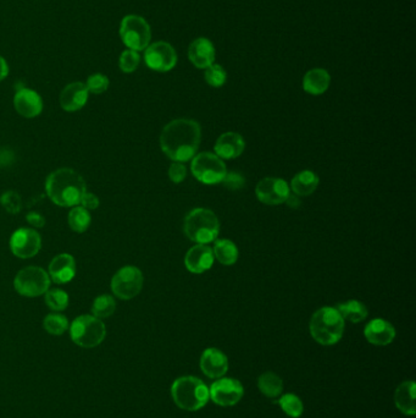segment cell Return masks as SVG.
Here are the masks:
<instances>
[{"label":"cell","instance_id":"6da1fadb","mask_svg":"<svg viewBox=\"0 0 416 418\" xmlns=\"http://www.w3.org/2000/svg\"><path fill=\"white\" fill-rule=\"evenodd\" d=\"M202 129L192 119H176L169 122L160 135L161 151L174 162H188L197 155Z\"/></svg>","mask_w":416,"mask_h":418},{"label":"cell","instance_id":"7a4b0ae2","mask_svg":"<svg viewBox=\"0 0 416 418\" xmlns=\"http://www.w3.org/2000/svg\"><path fill=\"white\" fill-rule=\"evenodd\" d=\"M48 197L60 207H76L81 203L87 185L82 175L70 168L58 169L47 177Z\"/></svg>","mask_w":416,"mask_h":418},{"label":"cell","instance_id":"3957f363","mask_svg":"<svg viewBox=\"0 0 416 418\" xmlns=\"http://www.w3.org/2000/svg\"><path fill=\"white\" fill-rule=\"evenodd\" d=\"M311 337L321 345L337 344L344 333V319L336 307H322L310 320Z\"/></svg>","mask_w":416,"mask_h":418},{"label":"cell","instance_id":"277c9868","mask_svg":"<svg viewBox=\"0 0 416 418\" xmlns=\"http://www.w3.org/2000/svg\"><path fill=\"white\" fill-rule=\"evenodd\" d=\"M183 228L191 241L206 245L216 241L220 233V221L210 209L196 208L186 216Z\"/></svg>","mask_w":416,"mask_h":418},{"label":"cell","instance_id":"5b68a950","mask_svg":"<svg viewBox=\"0 0 416 418\" xmlns=\"http://www.w3.org/2000/svg\"><path fill=\"white\" fill-rule=\"evenodd\" d=\"M172 399L180 409L198 411L209 401V388L196 377L177 378L171 387Z\"/></svg>","mask_w":416,"mask_h":418},{"label":"cell","instance_id":"8992f818","mask_svg":"<svg viewBox=\"0 0 416 418\" xmlns=\"http://www.w3.org/2000/svg\"><path fill=\"white\" fill-rule=\"evenodd\" d=\"M107 335V328L102 319L92 315H82L73 319L70 325V337L83 349H93L100 345Z\"/></svg>","mask_w":416,"mask_h":418},{"label":"cell","instance_id":"52a82bcc","mask_svg":"<svg viewBox=\"0 0 416 418\" xmlns=\"http://www.w3.org/2000/svg\"><path fill=\"white\" fill-rule=\"evenodd\" d=\"M120 37L129 49L142 52L151 44V26L142 16L127 15L121 21Z\"/></svg>","mask_w":416,"mask_h":418},{"label":"cell","instance_id":"ba28073f","mask_svg":"<svg viewBox=\"0 0 416 418\" xmlns=\"http://www.w3.org/2000/svg\"><path fill=\"white\" fill-rule=\"evenodd\" d=\"M191 169L198 182L206 185L221 184L228 173L226 164L223 163L220 157L210 152H202L194 155Z\"/></svg>","mask_w":416,"mask_h":418},{"label":"cell","instance_id":"9c48e42d","mask_svg":"<svg viewBox=\"0 0 416 418\" xmlns=\"http://www.w3.org/2000/svg\"><path fill=\"white\" fill-rule=\"evenodd\" d=\"M14 288L21 296L37 298L47 293L50 288V276L43 268L30 266L16 274Z\"/></svg>","mask_w":416,"mask_h":418},{"label":"cell","instance_id":"30bf717a","mask_svg":"<svg viewBox=\"0 0 416 418\" xmlns=\"http://www.w3.org/2000/svg\"><path fill=\"white\" fill-rule=\"evenodd\" d=\"M143 274L134 266H126L115 273L112 279V290L120 300H132L143 288Z\"/></svg>","mask_w":416,"mask_h":418},{"label":"cell","instance_id":"8fae6325","mask_svg":"<svg viewBox=\"0 0 416 418\" xmlns=\"http://www.w3.org/2000/svg\"><path fill=\"white\" fill-rule=\"evenodd\" d=\"M144 61L149 69L168 73L177 64V53L171 44L164 41L155 42L144 49Z\"/></svg>","mask_w":416,"mask_h":418},{"label":"cell","instance_id":"7c38bea8","mask_svg":"<svg viewBox=\"0 0 416 418\" xmlns=\"http://www.w3.org/2000/svg\"><path fill=\"white\" fill-rule=\"evenodd\" d=\"M42 249V237L35 229H18L10 239V250L18 258L35 257Z\"/></svg>","mask_w":416,"mask_h":418},{"label":"cell","instance_id":"4fadbf2b","mask_svg":"<svg viewBox=\"0 0 416 418\" xmlns=\"http://www.w3.org/2000/svg\"><path fill=\"white\" fill-rule=\"evenodd\" d=\"M291 194L287 182L279 177H265L257 182L255 194L260 202L269 206H277L286 202Z\"/></svg>","mask_w":416,"mask_h":418},{"label":"cell","instance_id":"5bb4252c","mask_svg":"<svg viewBox=\"0 0 416 418\" xmlns=\"http://www.w3.org/2000/svg\"><path fill=\"white\" fill-rule=\"evenodd\" d=\"M243 385L233 378H220L211 384L209 395L215 404L220 406H233L243 397Z\"/></svg>","mask_w":416,"mask_h":418},{"label":"cell","instance_id":"9a60e30c","mask_svg":"<svg viewBox=\"0 0 416 418\" xmlns=\"http://www.w3.org/2000/svg\"><path fill=\"white\" fill-rule=\"evenodd\" d=\"M215 257L213 249L206 245L193 246L189 249L185 257L186 268L193 274H203L214 266Z\"/></svg>","mask_w":416,"mask_h":418},{"label":"cell","instance_id":"2e32d148","mask_svg":"<svg viewBox=\"0 0 416 418\" xmlns=\"http://www.w3.org/2000/svg\"><path fill=\"white\" fill-rule=\"evenodd\" d=\"M216 51L210 39L199 37L188 47V59L197 69L206 70L215 63Z\"/></svg>","mask_w":416,"mask_h":418},{"label":"cell","instance_id":"e0dca14e","mask_svg":"<svg viewBox=\"0 0 416 418\" xmlns=\"http://www.w3.org/2000/svg\"><path fill=\"white\" fill-rule=\"evenodd\" d=\"M14 105L16 112L27 119L38 117L43 110L42 97L30 88H21L16 92L14 97Z\"/></svg>","mask_w":416,"mask_h":418},{"label":"cell","instance_id":"ac0fdd59","mask_svg":"<svg viewBox=\"0 0 416 418\" xmlns=\"http://www.w3.org/2000/svg\"><path fill=\"white\" fill-rule=\"evenodd\" d=\"M245 142L243 136L237 132H225L221 135L215 143V155L221 160H235L238 158L245 151Z\"/></svg>","mask_w":416,"mask_h":418},{"label":"cell","instance_id":"d6986e66","mask_svg":"<svg viewBox=\"0 0 416 418\" xmlns=\"http://www.w3.org/2000/svg\"><path fill=\"white\" fill-rule=\"evenodd\" d=\"M88 95L90 92L87 90L85 83L73 82L61 91L60 98H59L61 108L66 112H78L86 105Z\"/></svg>","mask_w":416,"mask_h":418},{"label":"cell","instance_id":"ffe728a7","mask_svg":"<svg viewBox=\"0 0 416 418\" xmlns=\"http://www.w3.org/2000/svg\"><path fill=\"white\" fill-rule=\"evenodd\" d=\"M364 335L370 344L386 346L395 340V329L390 322L378 318L370 320L364 329Z\"/></svg>","mask_w":416,"mask_h":418},{"label":"cell","instance_id":"44dd1931","mask_svg":"<svg viewBox=\"0 0 416 418\" xmlns=\"http://www.w3.org/2000/svg\"><path fill=\"white\" fill-rule=\"evenodd\" d=\"M49 276L55 284H66L76 276V262L69 254H61L49 264Z\"/></svg>","mask_w":416,"mask_h":418},{"label":"cell","instance_id":"7402d4cb","mask_svg":"<svg viewBox=\"0 0 416 418\" xmlns=\"http://www.w3.org/2000/svg\"><path fill=\"white\" fill-rule=\"evenodd\" d=\"M201 368L209 378H221L228 370V357L220 350L214 348L206 349L201 357Z\"/></svg>","mask_w":416,"mask_h":418},{"label":"cell","instance_id":"603a6c76","mask_svg":"<svg viewBox=\"0 0 416 418\" xmlns=\"http://www.w3.org/2000/svg\"><path fill=\"white\" fill-rule=\"evenodd\" d=\"M330 83V73L321 68H315L305 73L303 78V90L309 95H324L329 90Z\"/></svg>","mask_w":416,"mask_h":418},{"label":"cell","instance_id":"cb8c5ba5","mask_svg":"<svg viewBox=\"0 0 416 418\" xmlns=\"http://www.w3.org/2000/svg\"><path fill=\"white\" fill-rule=\"evenodd\" d=\"M415 390V383L410 380L400 384L395 392V406L400 412L407 416L416 414Z\"/></svg>","mask_w":416,"mask_h":418},{"label":"cell","instance_id":"d4e9b609","mask_svg":"<svg viewBox=\"0 0 416 418\" xmlns=\"http://www.w3.org/2000/svg\"><path fill=\"white\" fill-rule=\"evenodd\" d=\"M320 179L318 175L311 170H303L301 173L297 174L291 182V187L294 194L299 197H305L314 194L319 186Z\"/></svg>","mask_w":416,"mask_h":418},{"label":"cell","instance_id":"484cf974","mask_svg":"<svg viewBox=\"0 0 416 418\" xmlns=\"http://www.w3.org/2000/svg\"><path fill=\"white\" fill-rule=\"evenodd\" d=\"M336 308L338 310L339 315H342V318L347 319L352 323H361L369 315L368 307L365 306L363 302L356 300L339 303Z\"/></svg>","mask_w":416,"mask_h":418},{"label":"cell","instance_id":"4316f807","mask_svg":"<svg viewBox=\"0 0 416 418\" xmlns=\"http://www.w3.org/2000/svg\"><path fill=\"white\" fill-rule=\"evenodd\" d=\"M215 259H218L220 263L223 266H232L237 262L238 259V249L233 242L226 239H221L215 241L214 249Z\"/></svg>","mask_w":416,"mask_h":418},{"label":"cell","instance_id":"83f0119b","mask_svg":"<svg viewBox=\"0 0 416 418\" xmlns=\"http://www.w3.org/2000/svg\"><path fill=\"white\" fill-rule=\"evenodd\" d=\"M257 388L265 397L274 399L279 397V394L284 390V383L279 375H274L272 372H266L259 377Z\"/></svg>","mask_w":416,"mask_h":418},{"label":"cell","instance_id":"f1b7e54d","mask_svg":"<svg viewBox=\"0 0 416 418\" xmlns=\"http://www.w3.org/2000/svg\"><path fill=\"white\" fill-rule=\"evenodd\" d=\"M68 221H69L70 228L75 233H85L90 225V211L85 209L82 206H76V207H73L70 211Z\"/></svg>","mask_w":416,"mask_h":418},{"label":"cell","instance_id":"f546056e","mask_svg":"<svg viewBox=\"0 0 416 418\" xmlns=\"http://www.w3.org/2000/svg\"><path fill=\"white\" fill-rule=\"evenodd\" d=\"M116 310V301L110 295H100L95 298L92 306V313L99 319L109 318Z\"/></svg>","mask_w":416,"mask_h":418},{"label":"cell","instance_id":"4dcf8cb0","mask_svg":"<svg viewBox=\"0 0 416 418\" xmlns=\"http://www.w3.org/2000/svg\"><path fill=\"white\" fill-rule=\"evenodd\" d=\"M43 327L52 335H63L69 329V320L60 313H50L44 318Z\"/></svg>","mask_w":416,"mask_h":418},{"label":"cell","instance_id":"1f68e13d","mask_svg":"<svg viewBox=\"0 0 416 418\" xmlns=\"http://www.w3.org/2000/svg\"><path fill=\"white\" fill-rule=\"evenodd\" d=\"M279 405L281 406V409H284V414H288L289 417H301L303 411H304L303 402L294 394H286V395H284L279 399Z\"/></svg>","mask_w":416,"mask_h":418},{"label":"cell","instance_id":"d6a6232c","mask_svg":"<svg viewBox=\"0 0 416 418\" xmlns=\"http://www.w3.org/2000/svg\"><path fill=\"white\" fill-rule=\"evenodd\" d=\"M46 303L50 310L61 312L69 306V295L64 290L49 289L46 293Z\"/></svg>","mask_w":416,"mask_h":418},{"label":"cell","instance_id":"836d02e7","mask_svg":"<svg viewBox=\"0 0 416 418\" xmlns=\"http://www.w3.org/2000/svg\"><path fill=\"white\" fill-rule=\"evenodd\" d=\"M204 78H206V83L209 86L219 88V87H223L228 81V73L221 65L215 64L214 63L209 68H206Z\"/></svg>","mask_w":416,"mask_h":418},{"label":"cell","instance_id":"e575fe53","mask_svg":"<svg viewBox=\"0 0 416 418\" xmlns=\"http://www.w3.org/2000/svg\"><path fill=\"white\" fill-rule=\"evenodd\" d=\"M141 63V56L136 51H131V49H126L124 52L120 56L119 59V66L120 70L124 73H131L137 70Z\"/></svg>","mask_w":416,"mask_h":418},{"label":"cell","instance_id":"d590c367","mask_svg":"<svg viewBox=\"0 0 416 418\" xmlns=\"http://www.w3.org/2000/svg\"><path fill=\"white\" fill-rule=\"evenodd\" d=\"M0 204L10 214H18L22 208L21 197L15 191H5L4 194H1V197H0Z\"/></svg>","mask_w":416,"mask_h":418},{"label":"cell","instance_id":"8d00e7d4","mask_svg":"<svg viewBox=\"0 0 416 418\" xmlns=\"http://www.w3.org/2000/svg\"><path fill=\"white\" fill-rule=\"evenodd\" d=\"M85 85H86L87 90L90 93L102 95L109 88L110 81L103 73H95V75H90V78H87V82Z\"/></svg>","mask_w":416,"mask_h":418},{"label":"cell","instance_id":"74e56055","mask_svg":"<svg viewBox=\"0 0 416 418\" xmlns=\"http://www.w3.org/2000/svg\"><path fill=\"white\" fill-rule=\"evenodd\" d=\"M223 184L228 190H242L245 185V177L237 172H231V173H226L223 177Z\"/></svg>","mask_w":416,"mask_h":418},{"label":"cell","instance_id":"f35d334b","mask_svg":"<svg viewBox=\"0 0 416 418\" xmlns=\"http://www.w3.org/2000/svg\"><path fill=\"white\" fill-rule=\"evenodd\" d=\"M186 177H187V169H186L183 164L180 162H174L169 168V177L172 182L175 184H181L185 182Z\"/></svg>","mask_w":416,"mask_h":418},{"label":"cell","instance_id":"ab89813d","mask_svg":"<svg viewBox=\"0 0 416 418\" xmlns=\"http://www.w3.org/2000/svg\"><path fill=\"white\" fill-rule=\"evenodd\" d=\"M99 199L95 196V194H90V192H86L82 197L81 203L80 206L87 209V211H95L99 207Z\"/></svg>","mask_w":416,"mask_h":418},{"label":"cell","instance_id":"60d3db41","mask_svg":"<svg viewBox=\"0 0 416 418\" xmlns=\"http://www.w3.org/2000/svg\"><path fill=\"white\" fill-rule=\"evenodd\" d=\"M27 223L36 229H42L46 225V218L37 211H31L26 216Z\"/></svg>","mask_w":416,"mask_h":418},{"label":"cell","instance_id":"b9f144b4","mask_svg":"<svg viewBox=\"0 0 416 418\" xmlns=\"http://www.w3.org/2000/svg\"><path fill=\"white\" fill-rule=\"evenodd\" d=\"M8 75H9V66H8V63H6V61H5L3 56H0V82L5 80Z\"/></svg>","mask_w":416,"mask_h":418},{"label":"cell","instance_id":"7bdbcfd3","mask_svg":"<svg viewBox=\"0 0 416 418\" xmlns=\"http://www.w3.org/2000/svg\"><path fill=\"white\" fill-rule=\"evenodd\" d=\"M284 203H287L288 206L291 208H298L301 206V199H299V196L289 194L288 199H286V202Z\"/></svg>","mask_w":416,"mask_h":418}]
</instances>
